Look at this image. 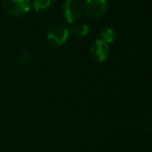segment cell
I'll list each match as a JSON object with an SVG mask.
<instances>
[{
    "label": "cell",
    "instance_id": "6da1fadb",
    "mask_svg": "<svg viewBox=\"0 0 152 152\" xmlns=\"http://www.w3.org/2000/svg\"><path fill=\"white\" fill-rule=\"evenodd\" d=\"M1 6L8 15L23 16L30 10L29 0H1Z\"/></svg>",
    "mask_w": 152,
    "mask_h": 152
},
{
    "label": "cell",
    "instance_id": "7a4b0ae2",
    "mask_svg": "<svg viewBox=\"0 0 152 152\" xmlns=\"http://www.w3.org/2000/svg\"><path fill=\"white\" fill-rule=\"evenodd\" d=\"M68 29L62 24H55L49 29L47 38L49 44L54 48L63 45L68 38Z\"/></svg>",
    "mask_w": 152,
    "mask_h": 152
},
{
    "label": "cell",
    "instance_id": "3957f363",
    "mask_svg": "<svg viewBox=\"0 0 152 152\" xmlns=\"http://www.w3.org/2000/svg\"><path fill=\"white\" fill-rule=\"evenodd\" d=\"M84 8L88 17L92 19H99L107 12L108 2L107 0H86Z\"/></svg>",
    "mask_w": 152,
    "mask_h": 152
},
{
    "label": "cell",
    "instance_id": "277c9868",
    "mask_svg": "<svg viewBox=\"0 0 152 152\" xmlns=\"http://www.w3.org/2000/svg\"><path fill=\"white\" fill-rule=\"evenodd\" d=\"M81 10L82 6L80 0H66L63 5V15L65 20L69 23L76 21L80 16Z\"/></svg>",
    "mask_w": 152,
    "mask_h": 152
},
{
    "label": "cell",
    "instance_id": "5b68a950",
    "mask_svg": "<svg viewBox=\"0 0 152 152\" xmlns=\"http://www.w3.org/2000/svg\"><path fill=\"white\" fill-rule=\"evenodd\" d=\"M91 53L97 61L102 62L108 58L109 55V44L102 38H96L91 45Z\"/></svg>",
    "mask_w": 152,
    "mask_h": 152
},
{
    "label": "cell",
    "instance_id": "8992f818",
    "mask_svg": "<svg viewBox=\"0 0 152 152\" xmlns=\"http://www.w3.org/2000/svg\"><path fill=\"white\" fill-rule=\"evenodd\" d=\"M72 31L76 36L83 37V36L87 35V33L89 32V26L85 23H76L72 25Z\"/></svg>",
    "mask_w": 152,
    "mask_h": 152
},
{
    "label": "cell",
    "instance_id": "52a82bcc",
    "mask_svg": "<svg viewBox=\"0 0 152 152\" xmlns=\"http://www.w3.org/2000/svg\"><path fill=\"white\" fill-rule=\"evenodd\" d=\"M100 38L107 42L108 44L113 42L116 38V31L112 27H106L100 31Z\"/></svg>",
    "mask_w": 152,
    "mask_h": 152
},
{
    "label": "cell",
    "instance_id": "ba28073f",
    "mask_svg": "<svg viewBox=\"0 0 152 152\" xmlns=\"http://www.w3.org/2000/svg\"><path fill=\"white\" fill-rule=\"evenodd\" d=\"M52 0H33V7L36 12L46 10L50 6Z\"/></svg>",
    "mask_w": 152,
    "mask_h": 152
},
{
    "label": "cell",
    "instance_id": "9c48e42d",
    "mask_svg": "<svg viewBox=\"0 0 152 152\" xmlns=\"http://www.w3.org/2000/svg\"><path fill=\"white\" fill-rule=\"evenodd\" d=\"M19 59H20L21 63L26 65V64H28L29 61H30V54H29V52H27V51H23V52H21L20 56H19Z\"/></svg>",
    "mask_w": 152,
    "mask_h": 152
},
{
    "label": "cell",
    "instance_id": "30bf717a",
    "mask_svg": "<svg viewBox=\"0 0 152 152\" xmlns=\"http://www.w3.org/2000/svg\"><path fill=\"white\" fill-rule=\"evenodd\" d=\"M146 128H147V129H148L150 132H152V121L146 124Z\"/></svg>",
    "mask_w": 152,
    "mask_h": 152
}]
</instances>
